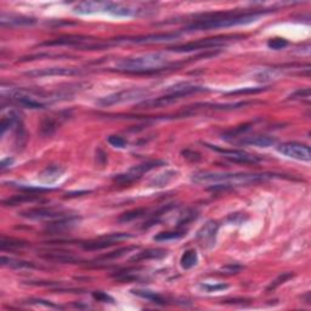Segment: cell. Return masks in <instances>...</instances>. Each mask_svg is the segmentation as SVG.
I'll use <instances>...</instances> for the list:
<instances>
[{
	"label": "cell",
	"instance_id": "6da1fadb",
	"mask_svg": "<svg viewBox=\"0 0 311 311\" xmlns=\"http://www.w3.org/2000/svg\"><path fill=\"white\" fill-rule=\"evenodd\" d=\"M270 12L268 10L259 11H247V12H218L207 14V15L197 16V21L191 24L184 30L186 32H197V30H209L216 28H226L240 26V24H250L256 22L264 16L265 14Z\"/></svg>",
	"mask_w": 311,
	"mask_h": 311
},
{
	"label": "cell",
	"instance_id": "7a4b0ae2",
	"mask_svg": "<svg viewBox=\"0 0 311 311\" xmlns=\"http://www.w3.org/2000/svg\"><path fill=\"white\" fill-rule=\"evenodd\" d=\"M274 178V174L248 173H218V172H196L192 174L191 182L197 185H209L210 188H228L236 186L258 184Z\"/></svg>",
	"mask_w": 311,
	"mask_h": 311
},
{
	"label": "cell",
	"instance_id": "3957f363",
	"mask_svg": "<svg viewBox=\"0 0 311 311\" xmlns=\"http://www.w3.org/2000/svg\"><path fill=\"white\" fill-rule=\"evenodd\" d=\"M170 66L166 55L160 52L147 54L138 58H123L116 64V68L120 72L132 73V74H150L160 72Z\"/></svg>",
	"mask_w": 311,
	"mask_h": 311
},
{
	"label": "cell",
	"instance_id": "277c9868",
	"mask_svg": "<svg viewBox=\"0 0 311 311\" xmlns=\"http://www.w3.org/2000/svg\"><path fill=\"white\" fill-rule=\"evenodd\" d=\"M138 10L134 9V8L112 2H79L73 8V12L80 14V15L104 12L111 14L113 16H118V18H132V16L138 15Z\"/></svg>",
	"mask_w": 311,
	"mask_h": 311
},
{
	"label": "cell",
	"instance_id": "5b68a950",
	"mask_svg": "<svg viewBox=\"0 0 311 311\" xmlns=\"http://www.w3.org/2000/svg\"><path fill=\"white\" fill-rule=\"evenodd\" d=\"M243 38L242 36H213V38H206L200 39L197 42H191V43L184 44V45H178V46L169 48L170 52H197V50H208V49H216V48L225 46L226 44H228L230 42L234 40V39Z\"/></svg>",
	"mask_w": 311,
	"mask_h": 311
},
{
	"label": "cell",
	"instance_id": "8992f818",
	"mask_svg": "<svg viewBox=\"0 0 311 311\" xmlns=\"http://www.w3.org/2000/svg\"><path fill=\"white\" fill-rule=\"evenodd\" d=\"M148 95V90L146 89H129V90H122V92H114V94L107 95L101 98L98 101V104L101 107H111L114 104H126V102H132V101L141 100L145 98Z\"/></svg>",
	"mask_w": 311,
	"mask_h": 311
},
{
	"label": "cell",
	"instance_id": "52a82bcc",
	"mask_svg": "<svg viewBox=\"0 0 311 311\" xmlns=\"http://www.w3.org/2000/svg\"><path fill=\"white\" fill-rule=\"evenodd\" d=\"M163 164H166L163 160H150V162H145L142 163V164L132 166V168L129 169L126 173L118 174L116 175V176H113V182L117 184H122V185H124V184H132L134 182L135 180L140 179L144 174L148 173V172L152 170V169Z\"/></svg>",
	"mask_w": 311,
	"mask_h": 311
},
{
	"label": "cell",
	"instance_id": "ba28073f",
	"mask_svg": "<svg viewBox=\"0 0 311 311\" xmlns=\"http://www.w3.org/2000/svg\"><path fill=\"white\" fill-rule=\"evenodd\" d=\"M208 148L213 150V151L218 152L226 158V160H231L234 163H243V164H254V163H258L262 160V158L258 157L256 154H248V152L242 151V150H228V148H220L218 146L209 145V144H204Z\"/></svg>",
	"mask_w": 311,
	"mask_h": 311
},
{
	"label": "cell",
	"instance_id": "9c48e42d",
	"mask_svg": "<svg viewBox=\"0 0 311 311\" xmlns=\"http://www.w3.org/2000/svg\"><path fill=\"white\" fill-rule=\"evenodd\" d=\"M277 151L286 157L293 158V160H302V162H310L311 151L310 147L304 144L299 142H284L277 146Z\"/></svg>",
	"mask_w": 311,
	"mask_h": 311
},
{
	"label": "cell",
	"instance_id": "30bf717a",
	"mask_svg": "<svg viewBox=\"0 0 311 311\" xmlns=\"http://www.w3.org/2000/svg\"><path fill=\"white\" fill-rule=\"evenodd\" d=\"M132 234H111L108 236H102L100 238L95 240V241H89L86 243H82V247L84 250H106V248L112 247L116 243L123 241V240L132 238Z\"/></svg>",
	"mask_w": 311,
	"mask_h": 311
},
{
	"label": "cell",
	"instance_id": "8fae6325",
	"mask_svg": "<svg viewBox=\"0 0 311 311\" xmlns=\"http://www.w3.org/2000/svg\"><path fill=\"white\" fill-rule=\"evenodd\" d=\"M180 36V33H158V34H147L134 38L117 39L114 43H132V44H156L173 42Z\"/></svg>",
	"mask_w": 311,
	"mask_h": 311
},
{
	"label": "cell",
	"instance_id": "7c38bea8",
	"mask_svg": "<svg viewBox=\"0 0 311 311\" xmlns=\"http://www.w3.org/2000/svg\"><path fill=\"white\" fill-rule=\"evenodd\" d=\"M82 70L76 67H50V68H40L28 70L24 76L30 78H42V77H52V76H76L80 74Z\"/></svg>",
	"mask_w": 311,
	"mask_h": 311
},
{
	"label": "cell",
	"instance_id": "4fadbf2b",
	"mask_svg": "<svg viewBox=\"0 0 311 311\" xmlns=\"http://www.w3.org/2000/svg\"><path fill=\"white\" fill-rule=\"evenodd\" d=\"M20 216L30 220H54L62 216H66L64 212L58 210V209L43 208V207L28 209V210L21 212Z\"/></svg>",
	"mask_w": 311,
	"mask_h": 311
},
{
	"label": "cell",
	"instance_id": "5bb4252c",
	"mask_svg": "<svg viewBox=\"0 0 311 311\" xmlns=\"http://www.w3.org/2000/svg\"><path fill=\"white\" fill-rule=\"evenodd\" d=\"M38 22V20L30 16L18 15V14H8L2 12L0 15V24L2 27H24V26H33Z\"/></svg>",
	"mask_w": 311,
	"mask_h": 311
},
{
	"label": "cell",
	"instance_id": "9a60e30c",
	"mask_svg": "<svg viewBox=\"0 0 311 311\" xmlns=\"http://www.w3.org/2000/svg\"><path fill=\"white\" fill-rule=\"evenodd\" d=\"M184 98H185V95L180 94V92H166L164 96L151 98V100H146L144 102L138 104V108H160V107L176 102V101L182 100Z\"/></svg>",
	"mask_w": 311,
	"mask_h": 311
},
{
	"label": "cell",
	"instance_id": "2e32d148",
	"mask_svg": "<svg viewBox=\"0 0 311 311\" xmlns=\"http://www.w3.org/2000/svg\"><path fill=\"white\" fill-rule=\"evenodd\" d=\"M89 40L92 39L84 36H64L54 39V40L45 42V43L40 44V46H76L80 49Z\"/></svg>",
	"mask_w": 311,
	"mask_h": 311
},
{
	"label": "cell",
	"instance_id": "e0dca14e",
	"mask_svg": "<svg viewBox=\"0 0 311 311\" xmlns=\"http://www.w3.org/2000/svg\"><path fill=\"white\" fill-rule=\"evenodd\" d=\"M79 222H80V218H78V216L58 218V219H56V222H50V224L48 225L46 231L48 232H54V234L62 232V231H67V230H70L72 228H74Z\"/></svg>",
	"mask_w": 311,
	"mask_h": 311
},
{
	"label": "cell",
	"instance_id": "ac0fdd59",
	"mask_svg": "<svg viewBox=\"0 0 311 311\" xmlns=\"http://www.w3.org/2000/svg\"><path fill=\"white\" fill-rule=\"evenodd\" d=\"M168 256V250H160V248H150V250H142L140 253L135 254L134 256L130 258L132 262H145V260H160L166 258Z\"/></svg>",
	"mask_w": 311,
	"mask_h": 311
},
{
	"label": "cell",
	"instance_id": "d6986e66",
	"mask_svg": "<svg viewBox=\"0 0 311 311\" xmlns=\"http://www.w3.org/2000/svg\"><path fill=\"white\" fill-rule=\"evenodd\" d=\"M218 228H219V224L214 222V220H209L200 228V231L197 232V238L200 240L202 242L213 243L216 241Z\"/></svg>",
	"mask_w": 311,
	"mask_h": 311
},
{
	"label": "cell",
	"instance_id": "ffe728a7",
	"mask_svg": "<svg viewBox=\"0 0 311 311\" xmlns=\"http://www.w3.org/2000/svg\"><path fill=\"white\" fill-rule=\"evenodd\" d=\"M42 258L45 260H50L54 262H61V264H78L80 259L78 256H72L70 253L64 252H48V253L42 254Z\"/></svg>",
	"mask_w": 311,
	"mask_h": 311
},
{
	"label": "cell",
	"instance_id": "44dd1931",
	"mask_svg": "<svg viewBox=\"0 0 311 311\" xmlns=\"http://www.w3.org/2000/svg\"><path fill=\"white\" fill-rule=\"evenodd\" d=\"M241 145L258 146V147H270L276 144V138L268 136V135H254V136H248L240 141Z\"/></svg>",
	"mask_w": 311,
	"mask_h": 311
},
{
	"label": "cell",
	"instance_id": "7402d4cb",
	"mask_svg": "<svg viewBox=\"0 0 311 311\" xmlns=\"http://www.w3.org/2000/svg\"><path fill=\"white\" fill-rule=\"evenodd\" d=\"M40 200V196L36 194H15V196L9 197V198L2 200V204L6 207H15V206L24 204V203H32Z\"/></svg>",
	"mask_w": 311,
	"mask_h": 311
},
{
	"label": "cell",
	"instance_id": "603a6c76",
	"mask_svg": "<svg viewBox=\"0 0 311 311\" xmlns=\"http://www.w3.org/2000/svg\"><path fill=\"white\" fill-rule=\"evenodd\" d=\"M64 173V166L58 164H50L44 170H42V173L39 174V179L43 180L45 182H55V180H58Z\"/></svg>",
	"mask_w": 311,
	"mask_h": 311
},
{
	"label": "cell",
	"instance_id": "cb8c5ba5",
	"mask_svg": "<svg viewBox=\"0 0 311 311\" xmlns=\"http://www.w3.org/2000/svg\"><path fill=\"white\" fill-rule=\"evenodd\" d=\"M176 175L178 173L175 170H166L164 173L156 175L154 179L150 182V186L151 188H164L174 178H176Z\"/></svg>",
	"mask_w": 311,
	"mask_h": 311
},
{
	"label": "cell",
	"instance_id": "d4e9b609",
	"mask_svg": "<svg viewBox=\"0 0 311 311\" xmlns=\"http://www.w3.org/2000/svg\"><path fill=\"white\" fill-rule=\"evenodd\" d=\"M132 293L135 294V296H140V298L146 299V300L156 302V304L160 305H164L166 300L162 296H160L158 293L152 292V290H132Z\"/></svg>",
	"mask_w": 311,
	"mask_h": 311
},
{
	"label": "cell",
	"instance_id": "484cf974",
	"mask_svg": "<svg viewBox=\"0 0 311 311\" xmlns=\"http://www.w3.org/2000/svg\"><path fill=\"white\" fill-rule=\"evenodd\" d=\"M2 266H9L12 268H38L33 264L32 262H24L15 258H9V256H2Z\"/></svg>",
	"mask_w": 311,
	"mask_h": 311
},
{
	"label": "cell",
	"instance_id": "4316f807",
	"mask_svg": "<svg viewBox=\"0 0 311 311\" xmlns=\"http://www.w3.org/2000/svg\"><path fill=\"white\" fill-rule=\"evenodd\" d=\"M27 246L28 243L26 241H22V240L2 237V241H0V250H20V248L27 247Z\"/></svg>",
	"mask_w": 311,
	"mask_h": 311
},
{
	"label": "cell",
	"instance_id": "83f0119b",
	"mask_svg": "<svg viewBox=\"0 0 311 311\" xmlns=\"http://www.w3.org/2000/svg\"><path fill=\"white\" fill-rule=\"evenodd\" d=\"M197 262H198V256H197V252L194 250H186L182 256V259H180L182 268H185V270L196 266Z\"/></svg>",
	"mask_w": 311,
	"mask_h": 311
},
{
	"label": "cell",
	"instance_id": "f1b7e54d",
	"mask_svg": "<svg viewBox=\"0 0 311 311\" xmlns=\"http://www.w3.org/2000/svg\"><path fill=\"white\" fill-rule=\"evenodd\" d=\"M58 120H56L55 118H52V117L44 118L40 124L42 135H44V136H50V135H52V132L58 129Z\"/></svg>",
	"mask_w": 311,
	"mask_h": 311
},
{
	"label": "cell",
	"instance_id": "f546056e",
	"mask_svg": "<svg viewBox=\"0 0 311 311\" xmlns=\"http://www.w3.org/2000/svg\"><path fill=\"white\" fill-rule=\"evenodd\" d=\"M186 234L185 231H166V232H160L154 236V241L164 242L173 241V240H179Z\"/></svg>",
	"mask_w": 311,
	"mask_h": 311
},
{
	"label": "cell",
	"instance_id": "4dcf8cb0",
	"mask_svg": "<svg viewBox=\"0 0 311 311\" xmlns=\"http://www.w3.org/2000/svg\"><path fill=\"white\" fill-rule=\"evenodd\" d=\"M146 214V209L144 208H138V209H132V210L126 212L124 214L118 218V222H132V220L138 219V218L144 216Z\"/></svg>",
	"mask_w": 311,
	"mask_h": 311
},
{
	"label": "cell",
	"instance_id": "1f68e13d",
	"mask_svg": "<svg viewBox=\"0 0 311 311\" xmlns=\"http://www.w3.org/2000/svg\"><path fill=\"white\" fill-rule=\"evenodd\" d=\"M250 126L252 124H243V126H237V128H234V129L228 130V132H225L224 134H222V138H225V140H228V138H234L242 136L244 132H247L248 130L250 129Z\"/></svg>",
	"mask_w": 311,
	"mask_h": 311
},
{
	"label": "cell",
	"instance_id": "d6a6232c",
	"mask_svg": "<svg viewBox=\"0 0 311 311\" xmlns=\"http://www.w3.org/2000/svg\"><path fill=\"white\" fill-rule=\"evenodd\" d=\"M136 250V247H134V246H132V247H123V248H120V250H113V252H111V253H107V254H104V256H100V258H98V260H112V259H118V258H120V256H126V253H129V252H132V250Z\"/></svg>",
	"mask_w": 311,
	"mask_h": 311
},
{
	"label": "cell",
	"instance_id": "836d02e7",
	"mask_svg": "<svg viewBox=\"0 0 311 311\" xmlns=\"http://www.w3.org/2000/svg\"><path fill=\"white\" fill-rule=\"evenodd\" d=\"M293 276H294V274H292V272H284V274H281V275L277 277L276 280H274V281L271 282L270 286H268V287L266 288V292H271V290H276V288L278 287V286L284 284V282H287L288 280L292 278Z\"/></svg>",
	"mask_w": 311,
	"mask_h": 311
},
{
	"label": "cell",
	"instance_id": "e575fe53",
	"mask_svg": "<svg viewBox=\"0 0 311 311\" xmlns=\"http://www.w3.org/2000/svg\"><path fill=\"white\" fill-rule=\"evenodd\" d=\"M198 288L202 292L206 293H213V292H220V290H228V284H200Z\"/></svg>",
	"mask_w": 311,
	"mask_h": 311
},
{
	"label": "cell",
	"instance_id": "d590c367",
	"mask_svg": "<svg viewBox=\"0 0 311 311\" xmlns=\"http://www.w3.org/2000/svg\"><path fill=\"white\" fill-rule=\"evenodd\" d=\"M268 88H244V89L234 90V92H228V95H247V94H259V92H265Z\"/></svg>",
	"mask_w": 311,
	"mask_h": 311
},
{
	"label": "cell",
	"instance_id": "8d00e7d4",
	"mask_svg": "<svg viewBox=\"0 0 311 311\" xmlns=\"http://www.w3.org/2000/svg\"><path fill=\"white\" fill-rule=\"evenodd\" d=\"M288 45V42L284 38H272L268 42V46L272 50L284 49Z\"/></svg>",
	"mask_w": 311,
	"mask_h": 311
},
{
	"label": "cell",
	"instance_id": "74e56055",
	"mask_svg": "<svg viewBox=\"0 0 311 311\" xmlns=\"http://www.w3.org/2000/svg\"><path fill=\"white\" fill-rule=\"evenodd\" d=\"M182 154L185 160H188V162L197 163L200 162V160H202V156H200V154L196 151H192V150H184V151H182Z\"/></svg>",
	"mask_w": 311,
	"mask_h": 311
},
{
	"label": "cell",
	"instance_id": "f35d334b",
	"mask_svg": "<svg viewBox=\"0 0 311 311\" xmlns=\"http://www.w3.org/2000/svg\"><path fill=\"white\" fill-rule=\"evenodd\" d=\"M107 141L110 142V145L117 147V148H124L126 146V141L122 136H118V135H111L107 138Z\"/></svg>",
	"mask_w": 311,
	"mask_h": 311
},
{
	"label": "cell",
	"instance_id": "ab89813d",
	"mask_svg": "<svg viewBox=\"0 0 311 311\" xmlns=\"http://www.w3.org/2000/svg\"><path fill=\"white\" fill-rule=\"evenodd\" d=\"M197 218V214L194 213V210H188L186 213H184V216L180 218V220L178 222V226H182V225H188L190 224L191 222H194V219Z\"/></svg>",
	"mask_w": 311,
	"mask_h": 311
},
{
	"label": "cell",
	"instance_id": "60d3db41",
	"mask_svg": "<svg viewBox=\"0 0 311 311\" xmlns=\"http://www.w3.org/2000/svg\"><path fill=\"white\" fill-rule=\"evenodd\" d=\"M309 98H310V89L309 88L296 90V92H293V94L290 96V100H302V98H308V100H309Z\"/></svg>",
	"mask_w": 311,
	"mask_h": 311
},
{
	"label": "cell",
	"instance_id": "b9f144b4",
	"mask_svg": "<svg viewBox=\"0 0 311 311\" xmlns=\"http://www.w3.org/2000/svg\"><path fill=\"white\" fill-rule=\"evenodd\" d=\"M92 298H94L95 300L101 302H114V299H113L111 296H108V294L104 293V292H100V290H98V292H92Z\"/></svg>",
	"mask_w": 311,
	"mask_h": 311
},
{
	"label": "cell",
	"instance_id": "7bdbcfd3",
	"mask_svg": "<svg viewBox=\"0 0 311 311\" xmlns=\"http://www.w3.org/2000/svg\"><path fill=\"white\" fill-rule=\"evenodd\" d=\"M243 268V266L241 265H237V264H230V265H226V266L222 268V271L225 275H234V274H238Z\"/></svg>",
	"mask_w": 311,
	"mask_h": 311
},
{
	"label": "cell",
	"instance_id": "ee69618b",
	"mask_svg": "<svg viewBox=\"0 0 311 311\" xmlns=\"http://www.w3.org/2000/svg\"><path fill=\"white\" fill-rule=\"evenodd\" d=\"M28 302H30V304H36V305L40 304L48 308H54V309H61V306H58V305L52 304V302H50L48 300H43V299H30V300H28Z\"/></svg>",
	"mask_w": 311,
	"mask_h": 311
},
{
	"label": "cell",
	"instance_id": "f6af8a7d",
	"mask_svg": "<svg viewBox=\"0 0 311 311\" xmlns=\"http://www.w3.org/2000/svg\"><path fill=\"white\" fill-rule=\"evenodd\" d=\"M12 163H14L12 158H5V160H2V163H0V169H2V170H5V169H6L8 166H10Z\"/></svg>",
	"mask_w": 311,
	"mask_h": 311
},
{
	"label": "cell",
	"instance_id": "bcb514c9",
	"mask_svg": "<svg viewBox=\"0 0 311 311\" xmlns=\"http://www.w3.org/2000/svg\"><path fill=\"white\" fill-rule=\"evenodd\" d=\"M88 194L86 191H80V192H76V194H67L66 197H76V196H82V194Z\"/></svg>",
	"mask_w": 311,
	"mask_h": 311
}]
</instances>
